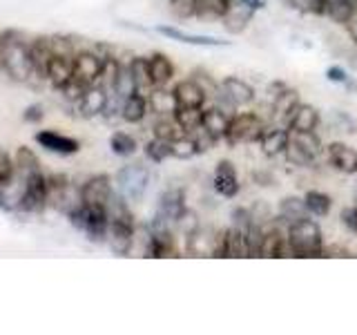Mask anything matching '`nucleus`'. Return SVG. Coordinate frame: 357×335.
<instances>
[{
    "label": "nucleus",
    "instance_id": "1",
    "mask_svg": "<svg viewBox=\"0 0 357 335\" xmlns=\"http://www.w3.org/2000/svg\"><path fill=\"white\" fill-rule=\"evenodd\" d=\"M29 40L22 31L7 29L0 34V70H3L11 81L27 83L33 78L31 56H29Z\"/></svg>",
    "mask_w": 357,
    "mask_h": 335
},
{
    "label": "nucleus",
    "instance_id": "2",
    "mask_svg": "<svg viewBox=\"0 0 357 335\" xmlns=\"http://www.w3.org/2000/svg\"><path fill=\"white\" fill-rule=\"evenodd\" d=\"M286 239L290 246V255L308 260V257H324V232L315 219L301 217L286 226Z\"/></svg>",
    "mask_w": 357,
    "mask_h": 335
},
{
    "label": "nucleus",
    "instance_id": "3",
    "mask_svg": "<svg viewBox=\"0 0 357 335\" xmlns=\"http://www.w3.org/2000/svg\"><path fill=\"white\" fill-rule=\"evenodd\" d=\"M150 177V168L145 163H128L114 174V188L128 204H139L148 193Z\"/></svg>",
    "mask_w": 357,
    "mask_h": 335
},
{
    "label": "nucleus",
    "instance_id": "4",
    "mask_svg": "<svg viewBox=\"0 0 357 335\" xmlns=\"http://www.w3.org/2000/svg\"><path fill=\"white\" fill-rule=\"evenodd\" d=\"M215 100L217 105L234 114L241 107H250L257 100V92L248 81H243L239 76H223L215 92Z\"/></svg>",
    "mask_w": 357,
    "mask_h": 335
},
{
    "label": "nucleus",
    "instance_id": "5",
    "mask_svg": "<svg viewBox=\"0 0 357 335\" xmlns=\"http://www.w3.org/2000/svg\"><path fill=\"white\" fill-rule=\"evenodd\" d=\"M268 128V123L259 112H234L230 119V128L226 134V141L230 148L243 143H259L264 132Z\"/></svg>",
    "mask_w": 357,
    "mask_h": 335
},
{
    "label": "nucleus",
    "instance_id": "6",
    "mask_svg": "<svg viewBox=\"0 0 357 335\" xmlns=\"http://www.w3.org/2000/svg\"><path fill=\"white\" fill-rule=\"evenodd\" d=\"M47 206L67 217L81 206V186L76 188L65 174H47Z\"/></svg>",
    "mask_w": 357,
    "mask_h": 335
},
{
    "label": "nucleus",
    "instance_id": "7",
    "mask_svg": "<svg viewBox=\"0 0 357 335\" xmlns=\"http://www.w3.org/2000/svg\"><path fill=\"white\" fill-rule=\"evenodd\" d=\"M22 195L18 201V212L22 215H43L47 210V174L43 170L22 179Z\"/></svg>",
    "mask_w": 357,
    "mask_h": 335
},
{
    "label": "nucleus",
    "instance_id": "8",
    "mask_svg": "<svg viewBox=\"0 0 357 335\" xmlns=\"http://www.w3.org/2000/svg\"><path fill=\"white\" fill-rule=\"evenodd\" d=\"M188 204H185V190L183 188H165L159 195V201H156V212L150 223L154 226H170L174 228L176 221L181 219V215L185 212Z\"/></svg>",
    "mask_w": 357,
    "mask_h": 335
},
{
    "label": "nucleus",
    "instance_id": "9",
    "mask_svg": "<svg viewBox=\"0 0 357 335\" xmlns=\"http://www.w3.org/2000/svg\"><path fill=\"white\" fill-rule=\"evenodd\" d=\"M116 195V188L112 177L100 172V174H92L89 179H85V184L81 186V201L89 208H105L109 206L112 197Z\"/></svg>",
    "mask_w": 357,
    "mask_h": 335
},
{
    "label": "nucleus",
    "instance_id": "10",
    "mask_svg": "<svg viewBox=\"0 0 357 335\" xmlns=\"http://www.w3.org/2000/svg\"><path fill=\"white\" fill-rule=\"evenodd\" d=\"M145 257L152 260H165V257H178L176 232L170 226H148V239H145Z\"/></svg>",
    "mask_w": 357,
    "mask_h": 335
},
{
    "label": "nucleus",
    "instance_id": "11",
    "mask_svg": "<svg viewBox=\"0 0 357 335\" xmlns=\"http://www.w3.org/2000/svg\"><path fill=\"white\" fill-rule=\"evenodd\" d=\"M212 190H215V195L223 199H234L241 193L237 165L230 159H221L215 165V170H212Z\"/></svg>",
    "mask_w": 357,
    "mask_h": 335
},
{
    "label": "nucleus",
    "instance_id": "12",
    "mask_svg": "<svg viewBox=\"0 0 357 335\" xmlns=\"http://www.w3.org/2000/svg\"><path fill=\"white\" fill-rule=\"evenodd\" d=\"M33 139L40 145L43 150L61 154V156H72L81 152V141L70 137V134H63L59 130H38L33 134Z\"/></svg>",
    "mask_w": 357,
    "mask_h": 335
},
{
    "label": "nucleus",
    "instance_id": "13",
    "mask_svg": "<svg viewBox=\"0 0 357 335\" xmlns=\"http://www.w3.org/2000/svg\"><path fill=\"white\" fill-rule=\"evenodd\" d=\"M219 230L210 226H201L185 237V253L190 257H217Z\"/></svg>",
    "mask_w": 357,
    "mask_h": 335
},
{
    "label": "nucleus",
    "instance_id": "14",
    "mask_svg": "<svg viewBox=\"0 0 357 335\" xmlns=\"http://www.w3.org/2000/svg\"><path fill=\"white\" fill-rule=\"evenodd\" d=\"M105 54H98L96 50H78L74 56V76L81 78L83 83L94 85L103 72Z\"/></svg>",
    "mask_w": 357,
    "mask_h": 335
},
{
    "label": "nucleus",
    "instance_id": "15",
    "mask_svg": "<svg viewBox=\"0 0 357 335\" xmlns=\"http://www.w3.org/2000/svg\"><path fill=\"white\" fill-rule=\"evenodd\" d=\"M259 257H264V260L290 257V246H288V239H286V226H284V223L275 221V223H271V226L264 228Z\"/></svg>",
    "mask_w": 357,
    "mask_h": 335
},
{
    "label": "nucleus",
    "instance_id": "16",
    "mask_svg": "<svg viewBox=\"0 0 357 335\" xmlns=\"http://www.w3.org/2000/svg\"><path fill=\"white\" fill-rule=\"evenodd\" d=\"M156 31L161 36L176 40V43H185V45H195V47H230V40H223L217 36H208V34H192V31H185V29H178L172 25H159Z\"/></svg>",
    "mask_w": 357,
    "mask_h": 335
},
{
    "label": "nucleus",
    "instance_id": "17",
    "mask_svg": "<svg viewBox=\"0 0 357 335\" xmlns=\"http://www.w3.org/2000/svg\"><path fill=\"white\" fill-rule=\"evenodd\" d=\"M324 154L333 170L342 174H357V150L351 145H346L344 141H333L324 148Z\"/></svg>",
    "mask_w": 357,
    "mask_h": 335
},
{
    "label": "nucleus",
    "instance_id": "18",
    "mask_svg": "<svg viewBox=\"0 0 357 335\" xmlns=\"http://www.w3.org/2000/svg\"><path fill=\"white\" fill-rule=\"evenodd\" d=\"M29 56H31V67H33V78L45 81L47 78L50 63L54 59V45L52 36H36L29 40Z\"/></svg>",
    "mask_w": 357,
    "mask_h": 335
},
{
    "label": "nucleus",
    "instance_id": "19",
    "mask_svg": "<svg viewBox=\"0 0 357 335\" xmlns=\"http://www.w3.org/2000/svg\"><path fill=\"white\" fill-rule=\"evenodd\" d=\"M288 141H290V130L286 126H282V123H268V128L259 141L261 154L268 156V159L284 156Z\"/></svg>",
    "mask_w": 357,
    "mask_h": 335
},
{
    "label": "nucleus",
    "instance_id": "20",
    "mask_svg": "<svg viewBox=\"0 0 357 335\" xmlns=\"http://www.w3.org/2000/svg\"><path fill=\"white\" fill-rule=\"evenodd\" d=\"M112 100V94L107 92L105 87H100L98 83L89 85L87 92L83 94V98L78 100V112H81V117L85 119H94V117H103V112L107 110Z\"/></svg>",
    "mask_w": 357,
    "mask_h": 335
},
{
    "label": "nucleus",
    "instance_id": "21",
    "mask_svg": "<svg viewBox=\"0 0 357 335\" xmlns=\"http://www.w3.org/2000/svg\"><path fill=\"white\" fill-rule=\"evenodd\" d=\"M252 18H255V9L239 3V0H230V7L226 14H223L221 25L228 34H232V36H239V34H243L250 27Z\"/></svg>",
    "mask_w": 357,
    "mask_h": 335
},
{
    "label": "nucleus",
    "instance_id": "22",
    "mask_svg": "<svg viewBox=\"0 0 357 335\" xmlns=\"http://www.w3.org/2000/svg\"><path fill=\"white\" fill-rule=\"evenodd\" d=\"M150 114V100L148 94L143 92H132L130 96H126L121 100V107H119V117L130 123V126H139Z\"/></svg>",
    "mask_w": 357,
    "mask_h": 335
},
{
    "label": "nucleus",
    "instance_id": "23",
    "mask_svg": "<svg viewBox=\"0 0 357 335\" xmlns=\"http://www.w3.org/2000/svg\"><path fill=\"white\" fill-rule=\"evenodd\" d=\"M172 92L176 96L178 107H206V103H208L206 89L201 87L192 76L183 78V81H178V83H174Z\"/></svg>",
    "mask_w": 357,
    "mask_h": 335
},
{
    "label": "nucleus",
    "instance_id": "24",
    "mask_svg": "<svg viewBox=\"0 0 357 335\" xmlns=\"http://www.w3.org/2000/svg\"><path fill=\"white\" fill-rule=\"evenodd\" d=\"M230 119L232 114L228 110H223L221 105H206L204 107V128L210 137H215L217 141H223L228 134V128H230Z\"/></svg>",
    "mask_w": 357,
    "mask_h": 335
},
{
    "label": "nucleus",
    "instance_id": "25",
    "mask_svg": "<svg viewBox=\"0 0 357 335\" xmlns=\"http://www.w3.org/2000/svg\"><path fill=\"white\" fill-rule=\"evenodd\" d=\"M319 123H321V114L315 105L299 103L293 114H290L286 128L290 132H317Z\"/></svg>",
    "mask_w": 357,
    "mask_h": 335
},
{
    "label": "nucleus",
    "instance_id": "26",
    "mask_svg": "<svg viewBox=\"0 0 357 335\" xmlns=\"http://www.w3.org/2000/svg\"><path fill=\"white\" fill-rule=\"evenodd\" d=\"M72 76H74V56L54 52V59L50 63L47 78H45V81H47L54 89H61Z\"/></svg>",
    "mask_w": 357,
    "mask_h": 335
},
{
    "label": "nucleus",
    "instance_id": "27",
    "mask_svg": "<svg viewBox=\"0 0 357 335\" xmlns=\"http://www.w3.org/2000/svg\"><path fill=\"white\" fill-rule=\"evenodd\" d=\"M148 100H150V114L154 117H174V112L178 110L176 96L167 87H152L148 92Z\"/></svg>",
    "mask_w": 357,
    "mask_h": 335
},
{
    "label": "nucleus",
    "instance_id": "28",
    "mask_svg": "<svg viewBox=\"0 0 357 335\" xmlns=\"http://www.w3.org/2000/svg\"><path fill=\"white\" fill-rule=\"evenodd\" d=\"M299 103H301V100H299V92H297V89L286 87L282 94L275 96V98L271 100V114H273V119H275L277 123H282V126H286L288 119H290V114H293L295 107H297Z\"/></svg>",
    "mask_w": 357,
    "mask_h": 335
},
{
    "label": "nucleus",
    "instance_id": "29",
    "mask_svg": "<svg viewBox=\"0 0 357 335\" xmlns=\"http://www.w3.org/2000/svg\"><path fill=\"white\" fill-rule=\"evenodd\" d=\"M174 63L167 54L163 52H154L150 56V74H152V83L154 87H167L174 81Z\"/></svg>",
    "mask_w": 357,
    "mask_h": 335
},
{
    "label": "nucleus",
    "instance_id": "30",
    "mask_svg": "<svg viewBox=\"0 0 357 335\" xmlns=\"http://www.w3.org/2000/svg\"><path fill=\"white\" fill-rule=\"evenodd\" d=\"M306 215H308L306 201L299 195H288L279 201V206H277V221L284 223V226H288V223H293V221L306 217Z\"/></svg>",
    "mask_w": 357,
    "mask_h": 335
},
{
    "label": "nucleus",
    "instance_id": "31",
    "mask_svg": "<svg viewBox=\"0 0 357 335\" xmlns=\"http://www.w3.org/2000/svg\"><path fill=\"white\" fill-rule=\"evenodd\" d=\"M128 65H130V72H132L137 89L143 94H148L154 87L152 74H150V56H132V59L128 61Z\"/></svg>",
    "mask_w": 357,
    "mask_h": 335
},
{
    "label": "nucleus",
    "instance_id": "32",
    "mask_svg": "<svg viewBox=\"0 0 357 335\" xmlns=\"http://www.w3.org/2000/svg\"><path fill=\"white\" fill-rule=\"evenodd\" d=\"M304 201H306V210L310 217H328L333 210V197L321 193V190H306L304 193Z\"/></svg>",
    "mask_w": 357,
    "mask_h": 335
},
{
    "label": "nucleus",
    "instance_id": "33",
    "mask_svg": "<svg viewBox=\"0 0 357 335\" xmlns=\"http://www.w3.org/2000/svg\"><path fill=\"white\" fill-rule=\"evenodd\" d=\"M14 161H16V172L25 179L33 172H40L43 165H40V159L36 156L29 145H20V148L14 152Z\"/></svg>",
    "mask_w": 357,
    "mask_h": 335
},
{
    "label": "nucleus",
    "instance_id": "34",
    "mask_svg": "<svg viewBox=\"0 0 357 335\" xmlns=\"http://www.w3.org/2000/svg\"><path fill=\"white\" fill-rule=\"evenodd\" d=\"M109 150L116 156H121V159H130V156H134L139 152V141L134 139L130 132L116 130L109 137Z\"/></svg>",
    "mask_w": 357,
    "mask_h": 335
},
{
    "label": "nucleus",
    "instance_id": "35",
    "mask_svg": "<svg viewBox=\"0 0 357 335\" xmlns=\"http://www.w3.org/2000/svg\"><path fill=\"white\" fill-rule=\"evenodd\" d=\"M174 121L183 130V134H195L204 126V107H178L174 112Z\"/></svg>",
    "mask_w": 357,
    "mask_h": 335
},
{
    "label": "nucleus",
    "instance_id": "36",
    "mask_svg": "<svg viewBox=\"0 0 357 335\" xmlns=\"http://www.w3.org/2000/svg\"><path fill=\"white\" fill-rule=\"evenodd\" d=\"M284 156H286V161L290 163V165H295V168H312L315 165V156H312L304 145H299L293 137H290V141H288V145H286V152H284Z\"/></svg>",
    "mask_w": 357,
    "mask_h": 335
},
{
    "label": "nucleus",
    "instance_id": "37",
    "mask_svg": "<svg viewBox=\"0 0 357 335\" xmlns=\"http://www.w3.org/2000/svg\"><path fill=\"white\" fill-rule=\"evenodd\" d=\"M183 134V130L178 128V123L174 121V117H156V121L152 123V137L163 139V141H176Z\"/></svg>",
    "mask_w": 357,
    "mask_h": 335
},
{
    "label": "nucleus",
    "instance_id": "38",
    "mask_svg": "<svg viewBox=\"0 0 357 335\" xmlns=\"http://www.w3.org/2000/svg\"><path fill=\"white\" fill-rule=\"evenodd\" d=\"M143 152H145V159H148V161H152V163H163L167 159H172V143L152 137L148 143L143 145Z\"/></svg>",
    "mask_w": 357,
    "mask_h": 335
},
{
    "label": "nucleus",
    "instance_id": "39",
    "mask_svg": "<svg viewBox=\"0 0 357 335\" xmlns=\"http://www.w3.org/2000/svg\"><path fill=\"white\" fill-rule=\"evenodd\" d=\"M199 145L195 141L192 134H181L176 141H172V159H178V161H190L199 156Z\"/></svg>",
    "mask_w": 357,
    "mask_h": 335
},
{
    "label": "nucleus",
    "instance_id": "40",
    "mask_svg": "<svg viewBox=\"0 0 357 335\" xmlns=\"http://www.w3.org/2000/svg\"><path fill=\"white\" fill-rule=\"evenodd\" d=\"M199 7H201V0H167V9H170V14L178 20L199 18Z\"/></svg>",
    "mask_w": 357,
    "mask_h": 335
},
{
    "label": "nucleus",
    "instance_id": "41",
    "mask_svg": "<svg viewBox=\"0 0 357 335\" xmlns=\"http://www.w3.org/2000/svg\"><path fill=\"white\" fill-rule=\"evenodd\" d=\"M326 78H328L331 83H335V85H342L349 94H355L357 92V81L349 74V70H346V67H342V65H331V67H326Z\"/></svg>",
    "mask_w": 357,
    "mask_h": 335
},
{
    "label": "nucleus",
    "instance_id": "42",
    "mask_svg": "<svg viewBox=\"0 0 357 335\" xmlns=\"http://www.w3.org/2000/svg\"><path fill=\"white\" fill-rule=\"evenodd\" d=\"M353 11H355V7L346 3V0H328L326 18H331L333 22H337V25H346V20L353 16Z\"/></svg>",
    "mask_w": 357,
    "mask_h": 335
},
{
    "label": "nucleus",
    "instance_id": "43",
    "mask_svg": "<svg viewBox=\"0 0 357 335\" xmlns=\"http://www.w3.org/2000/svg\"><path fill=\"white\" fill-rule=\"evenodd\" d=\"M248 208H250L252 221L257 223V226L266 228V226H271V223H275V221H277V215H273L271 204H268V201H264V199H257L255 204H252V206H248Z\"/></svg>",
    "mask_w": 357,
    "mask_h": 335
},
{
    "label": "nucleus",
    "instance_id": "44",
    "mask_svg": "<svg viewBox=\"0 0 357 335\" xmlns=\"http://www.w3.org/2000/svg\"><path fill=\"white\" fill-rule=\"evenodd\" d=\"M290 137H293L299 145H304L315 159H319V156L324 154V143H321L317 132H290Z\"/></svg>",
    "mask_w": 357,
    "mask_h": 335
},
{
    "label": "nucleus",
    "instance_id": "45",
    "mask_svg": "<svg viewBox=\"0 0 357 335\" xmlns=\"http://www.w3.org/2000/svg\"><path fill=\"white\" fill-rule=\"evenodd\" d=\"M328 121H331V128L335 132H342V134H355L357 132V121L344 110H333Z\"/></svg>",
    "mask_w": 357,
    "mask_h": 335
},
{
    "label": "nucleus",
    "instance_id": "46",
    "mask_svg": "<svg viewBox=\"0 0 357 335\" xmlns=\"http://www.w3.org/2000/svg\"><path fill=\"white\" fill-rule=\"evenodd\" d=\"M87 83H83L81 78H76V76H72L70 81H67L59 92L63 94V98L67 100V103H72V105H78V100L83 98V94L87 92Z\"/></svg>",
    "mask_w": 357,
    "mask_h": 335
},
{
    "label": "nucleus",
    "instance_id": "47",
    "mask_svg": "<svg viewBox=\"0 0 357 335\" xmlns=\"http://www.w3.org/2000/svg\"><path fill=\"white\" fill-rule=\"evenodd\" d=\"M18 177L16 172V161L7 150H0V188L9 186Z\"/></svg>",
    "mask_w": 357,
    "mask_h": 335
},
{
    "label": "nucleus",
    "instance_id": "48",
    "mask_svg": "<svg viewBox=\"0 0 357 335\" xmlns=\"http://www.w3.org/2000/svg\"><path fill=\"white\" fill-rule=\"evenodd\" d=\"M252 215L248 206H234L230 210V226L239 228V230H248L252 226Z\"/></svg>",
    "mask_w": 357,
    "mask_h": 335
},
{
    "label": "nucleus",
    "instance_id": "49",
    "mask_svg": "<svg viewBox=\"0 0 357 335\" xmlns=\"http://www.w3.org/2000/svg\"><path fill=\"white\" fill-rule=\"evenodd\" d=\"M199 226H201L199 215H197V212H195L192 208H185V212L181 215V219L176 221L174 230H181V232H183V237H188V234H190V232H195Z\"/></svg>",
    "mask_w": 357,
    "mask_h": 335
},
{
    "label": "nucleus",
    "instance_id": "50",
    "mask_svg": "<svg viewBox=\"0 0 357 335\" xmlns=\"http://www.w3.org/2000/svg\"><path fill=\"white\" fill-rule=\"evenodd\" d=\"M195 78V81L206 89V94H208V98L210 96H215V92H217V87H219V81H215L208 72H204V70H195L192 74H190Z\"/></svg>",
    "mask_w": 357,
    "mask_h": 335
},
{
    "label": "nucleus",
    "instance_id": "51",
    "mask_svg": "<svg viewBox=\"0 0 357 335\" xmlns=\"http://www.w3.org/2000/svg\"><path fill=\"white\" fill-rule=\"evenodd\" d=\"M340 221H342V226L349 230L351 234H357V206H346V208H342Z\"/></svg>",
    "mask_w": 357,
    "mask_h": 335
},
{
    "label": "nucleus",
    "instance_id": "52",
    "mask_svg": "<svg viewBox=\"0 0 357 335\" xmlns=\"http://www.w3.org/2000/svg\"><path fill=\"white\" fill-rule=\"evenodd\" d=\"M43 119H45V107L40 103H31L25 107V112H22V121L31 123V126H36V123H40Z\"/></svg>",
    "mask_w": 357,
    "mask_h": 335
},
{
    "label": "nucleus",
    "instance_id": "53",
    "mask_svg": "<svg viewBox=\"0 0 357 335\" xmlns=\"http://www.w3.org/2000/svg\"><path fill=\"white\" fill-rule=\"evenodd\" d=\"M252 181H255L257 186H261V188H271V186L277 184V181H275V177H273V172H268V170H255V172H252Z\"/></svg>",
    "mask_w": 357,
    "mask_h": 335
},
{
    "label": "nucleus",
    "instance_id": "54",
    "mask_svg": "<svg viewBox=\"0 0 357 335\" xmlns=\"http://www.w3.org/2000/svg\"><path fill=\"white\" fill-rule=\"evenodd\" d=\"M324 257H353V255L342 244H328V246H324Z\"/></svg>",
    "mask_w": 357,
    "mask_h": 335
},
{
    "label": "nucleus",
    "instance_id": "55",
    "mask_svg": "<svg viewBox=\"0 0 357 335\" xmlns=\"http://www.w3.org/2000/svg\"><path fill=\"white\" fill-rule=\"evenodd\" d=\"M346 31H349V38L353 40V45H355V47H357V9L353 11V16L349 18V20H346Z\"/></svg>",
    "mask_w": 357,
    "mask_h": 335
},
{
    "label": "nucleus",
    "instance_id": "56",
    "mask_svg": "<svg viewBox=\"0 0 357 335\" xmlns=\"http://www.w3.org/2000/svg\"><path fill=\"white\" fill-rule=\"evenodd\" d=\"M286 87H288V85H286L284 81H273L271 85H268V98L273 100L275 96H279V94H282Z\"/></svg>",
    "mask_w": 357,
    "mask_h": 335
},
{
    "label": "nucleus",
    "instance_id": "57",
    "mask_svg": "<svg viewBox=\"0 0 357 335\" xmlns=\"http://www.w3.org/2000/svg\"><path fill=\"white\" fill-rule=\"evenodd\" d=\"M346 3H349V5H353V7L357 9V0H346Z\"/></svg>",
    "mask_w": 357,
    "mask_h": 335
},
{
    "label": "nucleus",
    "instance_id": "58",
    "mask_svg": "<svg viewBox=\"0 0 357 335\" xmlns=\"http://www.w3.org/2000/svg\"><path fill=\"white\" fill-rule=\"evenodd\" d=\"M355 206H357V204H355Z\"/></svg>",
    "mask_w": 357,
    "mask_h": 335
}]
</instances>
